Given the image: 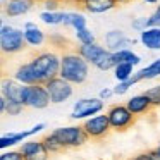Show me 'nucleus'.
<instances>
[{
	"label": "nucleus",
	"mask_w": 160,
	"mask_h": 160,
	"mask_svg": "<svg viewBox=\"0 0 160 160\" xmlns=\"http://www.w3.org/2000/svg\"><path fill=\"white\" fill-rule=\"evenodd\" d=\"M90 74V64L78 53V50L64 52L60 60V78L71 84H83Z\"/></svg>",
	"instance_id": "obj_1"
},
{
	"label": "nucleus",
	"mask_w": 160,
	"mask_h": 160,
	"mask_svg": "<svg viewBox=\"0 0 160 160\" xmlns=\"http://www.w3.org/2000/svg\"><path fill=\"white\" fill-rule=\"evenodd\" d=\"M60 60H62V55H59L57 52L45 50V52L36 53L29 62L35 67V71L38 74V78L42 79V83L45 84L47 81L60 76Z\"/></svg>",
	"instance_id": "obj_2"
},
{
	"label": "nucleus",
	"mask_w": 160,
	"mask_h": 160,
	"mask_svg": "<svg viewBox=\"0 0 160 160\" xmlns=\"http://www.w3.org/2000/svg\"><path fill=\"white\" fill-rule=\"evenodd\" d=\"M0 47L5 55H14L24 50L26 47V38L24 31L16 29L12 26H2L0 29Z\"/></svg>",
	"instance_id": "obj_3"
},
{
	"label": "nucleus",
	"mask_w": 160,
	"mask_h": 160,
	"mask_svg": "<svg viewBox=\"0 0 160 160\" xmlns=\"http://www.w3.org/2000/svg\"><path fill=\"white\" fill-rule=\"evenodd\" d=\"M21 103L24 107L40 110V108L48 107V103H52V100H50V95L47 91L45 84H31V86L22 88Z\"/></svg>",
	"instance_id": "obj_4"
},
{
	"label": "nucleus",
	"mask_w": 160,
	"mask_h": 160,
	"mask_svg": "<svg viewBox=\"0 0 160 160\" xmlns=\"http://www.w3.org/2000/svg\"><path fill=\"white\" fill-rule=\"evenodd\" d=\"M52 132L64 145V148H79L90 139L83 126H66V128H59Z\"/></svg>",
	"instance_id": "obj_5"
},
{
	"label": "nucleus",
	"mask_w": 160,
	"mask_h": 160,
	"mask_svg": "<svg viewBox=\"0 0 160 160\" xmlns=\"http://www.w3.org/2000/svg\"><path fill=\"white\" fill-rule=\"evenodd\" d=\"M107 117L110 121L112 131H128L136 122V115H132V112L121 103L110 105L107 110Z\"/></svg>",
	"instance_id": "obj_6"
},
{
	"label": "nucleus",
	"mask_w": 160,
	"mask_h": 160,
	"mask_svg": "<svg viewBox=\"0 0 160 160\" xmlns=\"http://www.w3.org/2000/svg\"><path fill=\"white\" fill-rule=\"evenodd\" d=\"M83 129L91 139H103L112 131V126L107 114H102V115H95V117L86 119L83 122Z\"/></svg>",
	"instance_id": "obj_7"
},
{
	"label": "nucleus",
	"mask_w": 160,
	"mask_h": 160,
	"mask_svg": "<svg viewBox=\"0 0 160 160\" xmlns=\"http://www.w3.org/2000/svg\"><path fill=\"white\" fill-rule=\"evenodd\" d=\"M47 91L50 95V100L52 103H62V102L69 100L72 97V84L69 81L62 79V78H53V79L47 81L45 83Z\"/></svg>",
	"instance_id": "obj_8"
},
{
	"label": "nucleus",
	"mask_w": 160,
	"mask_h": 160,
	"mask_svg": "<svg viewBox=\"0 0 160 160\" xmlns=\"http://www.w3.org/2000/svg\"><path fill=\"white\" fill-rule=\"evenodd\" d=\"M103 110V100L100 98H83L76 102L74 110L71 114L72 119H86V117H95Z\"/></svg>",
	"instance_id": "obj_9"
},
{
	"label": "nucleus",
	"mask_w": 160,
	"mask_h": 160,
	"mask_svg": "<svg viewBox=\"0 0 160 160\" xmlns=\"http://www.w3.org/2000/svg\"><path fill=\"white\" fill-rule=\"evenodd\" d=\"M21 153L24 157V160H48L50 153L47 150V146L43 145V141H26L21 145Z\"/></svg>",
	"instance_id": "obj_10"
},
{
	"label": "nucleus",
	"mask_w": 160,
	"mask_h": 160,
	"mask_svg": "<svg viewBox=\"0 0 160 160\" xmlns=\"http://www.w3.org/2000/svg\"><path fill=\"white\" fill-rule=\"evenodd\" d=\"M105 43H107V50L119 52V50H129L128 47L134 45V40H129L121 29H112L105 35Z\"/></svg>",
	"instance_id": "obj_11"
},
{
	"label": "nucleus",
	"mask_w": 160,
	"mask_h": 160,
	"mask_svg": "<svg viewBox=\"0 0 160 160\" xmlns=\"http://www.w3.org/2000/svg\"><path fill=\"white\" fill-rule=\"evenodd\" d=\"M14 79L18 83H21L22 86H31V84H43L42 79L38 78L35 67L31 66V62H26V64H21V66L16 69L14 72Z\"/></svg>",
	"instance_id": "obj_12"
},
{
	"label": "nucleus",
	"mask_w": 160,
	"mask_h": 160,
	"mask_svg": "<svg viewBox=\"0 0 160 160\" xmlns=\"http://www.w3.org/2000/svg\"><path fill=\"white\" fill-rule=\"evenodd\" d=\"M107 52H108V50L103 48L102 45H98V43L78 47V53H79V55L83 57V59L86 60L88 64H91V66H95V67L98 66V62L103 59V55H105Z\"/></svg>",
	"instance_id": "obj_13"
},
{
	"label": "nucleus",
	"mask_w": 160,
	"mask_h": 160,
	"mask_svg": "<svg viewBox=\"0 0 160 160\" xmlns=\"http://www.w3.org/2000/svg\"><path fill=\"white\" fill-rule=\"evenodd\" d=\"M42 129H45V124H36L35 128L28 129V131L14 132V134H5V136H2V138H0V148L5 150V148H9V146H12V145H18V143L24 141L26 138H29V136H33V134H36V132H40Z\"/></svg>",
	"instance_id": "obj_14"
},
{
	"label": "nucleus",
	"mask_w": 160,
	"mask_h": 160,
	"mask_svg": "<svg viewBox=\"0 0 160 160\" xmlns=\"http://www.w3.org/2000/svg\"><path fill=\"white\" fill-rule=\"evenodd\" d=\"M36 0H11L4 5V12L9 18H18V16H24L35 7Z\"/></svg>",
	"instance_id": "obj_15"
},
{
	"label": "nucleus",
	"mask_w": 160,
	"mask_h": 160,
	"mask_svg": "<svg viewBox=\"0 0 160 160\" xmlns=\"http://www.w3.org/2000/svg\"><path fill=\"white\" fill-rule=\"evenodd\" d=\"M79 7L90 14H103L117 7L115 0H81Z\"/></svg>",
	"instance_id": "obj_16"
},
{
	"label": "nucleus",
	"mask_w": 160,
	"mask_h": 160,
	"mask_svg": "<svg viewBox=\"0 0 160 160\" xmlns=\"http://www.w3.org/2000/svg\"><path fill=\"white\" fill-rule=\"evenodd\" d=\"M126 107L132 112V115L138 117V115L148 114L153 105H152V100L146 97V93H141V95H136V97L129 98V100L126 102Z\"/></svg>",
	"instance_id": "obj_17"
},
{
	"label": "nucleus",
	"mask_w": 160,
	"mask_h": 160,
	"mask_svg": "<svg viewBox=\"0 0 160 160\" xmlns=\"http://www.w3.org/2000/svg\"><path fill=\"white\" fill-rule=\"evenodd\" d=\"M22 84L16 79H4L2 81V97H5L9 102H21Z\"/></svg>",
	"instance_id": "obj_18"
},
{
	"label": "nucleus",
	"mask_w": 160,
	"mask_h": 160,
	"mask_svg": "<svg viewBox=\"0 0 160 160\" xmlns=\"http://www.w3.org/2000/svg\"><path fill=\"white\" fill-rule=\"evenodd\" d=\"M24 38H26V43L31 47H40L45 43L47 36L35 22H26L24 26Z\"/></svg>",
	"instance_id": "obj_19"
},
{
	"label": "nucleus",
	"mask_w": 160,
	"mask_h": 160,
	"mask_svg": "<svg viewBox=\"0 0 160 160\" xmlns=\"http://www.w3.org/2000/svg\"><path fill=\"white\" fill-rule=\"evenodd\" d=\"M139 42L150 50H160V28H148L139 33Z\"/></svg>",
	"instance_id": "obj_20"
},
{
	"label": "nucleus",
	"mask_w": 160,
	"mask_h": 160,
	"mask_svg": "<svg viewBox=\"0 0 160 160\" xmlns=\"http://www.w3.org/2000/svg\"><path fill=\"white\" fill-rule=\"evenodd\" d=\"M160 76V59L153 60L150 66H146L145 69L138 71V72L132 76V81L138 83V81H143V79H153V78H158Z\"/></svg>",
	"instance_id": "obj_21"
},
{
	"label": "nucleus",
	"mask_w": 160,
	"mask_h": 160,
	"mask_svg": "<svg viewBox=\"0 0 160 160\" xmlns=\"http://www.w3.org/2000/svg\"><path fill=\"white\" fill-rule=\"evenodd\" d=\"M64 26H71L76 31H79V29L86 28V18L83 14H79V12H66V16H64Z\"/></svg>",
	"instance_id": "obj_22"
},
{
	"label": "nucleus",
	"mask_w": 160,
	"mask_h": 160,
	"mask_svg": "<svg viewBox=\"0 0 160 160\" xmlns=\"http://www.w3.org/2000/svg\"><path fill=\"white\" fill-rule=\"evenodd\" d=\"M132 67L134 66H131V64H128V62H121V64H117L115 66V69H114V76H115V79L119 81V83H124V81H129V79H132Z\"/></svg>",
	"instance_id": "obj_23"
},
{
	"label": "nucleus",
	"mask_w": 160,
	"mask_h": 160,
	"mask_svg": "<svg viewBox=\"0 0 160 160\" xmlns=\"http://www.w3.org/2000/svg\"><path fill=\"white\" fill-rule=\"evenodd\" d=\"M42 141H43V145L47 146V150H48V153L52 155V153H60V152H64V145L59 141V139L55 138V134L53 132H50V134H45L42 138Z\"/></svg>",
	"instance_id": "obj_24"
},
{
	"label": "nucleus",
	"mask_w": 160,
	"mask_h": 160,
	"mask_svg": "<svg viewBox=\"0 0 160 160\" xmlns=\"http://www.w3.org/2000/svg\"><path fill=\"white\" fill-rule=\"evenodd\" d=\"M114 55H115V60H117V64L128 62V64H131V66H138V64L141 62L139 55L132 53L131 50H119V52H114Z\"/></svg>",
	"instance_id": "obj_25"
},
{
	"label": "nucleus",
	"mask_w": 160,
	"mask_h": 160,
	"mask_svg": "<svg viewBox=\"0 0 160 160\" xmlns=\"http://www.w3.org/2000/svg\"><path fill=\"white\" fill-rule=\"evenodd\" d=\"M64 16L66 12H42L40 14V19H42L45 24L50 26H57V24H64Z\"/></svg>",
	"instance_id": "obj_26"
},
{
	"label": "nucleus",
	"mask_w": 160,
	"mask_h": 160,
	"mask_svg": "<svg viewBox=\"0 0 160 160\" xmlns=\"http://www.w3.org/2000/svg\"><path fill=\"white\" fill-rule=\"evenodd\" d=\"M76 38H78V42H79L81 45H93V43H97V42H95L93 31H91V29H88V28L76 31Z\"/></svg>",
	"instance_id": "obj_27"
},
{
	"label": "nucleus",
	"mask_w": 160,
	"mask_h": 160,
	"mask_svg": "<svg viewBox=\"0 0 160 160\" xmlns=\"http://www.w3.org/2000/svg\"><path fill=\"white\" fill-rule=\"evenodd\" d=\"M145 93H146V97L152 100V105H153V107H160V84H157V86L146 90Z\"/></svg>",
	"instance_id": "obj_28"
},
{
	"label": "nucleus",
	"mask_w": 160,
	"mask_h": 160,
	"mask_svg": "<svg viewBox=\"0 0 160 160\" xmlns=\"http://www.w3.org/2000/svg\"><path fill=\"white\" fill-rule=\"evenodd\" d=\"M50 43H52L55 48H67V47H71L69 40L62 35H52L50 36Z\"/></svg>",
	"instance_id": "obj_29"
},
{
	"label": "nucleus",
	"mask_w": 160,
	"mask_h": 160,
	"mask_svg": "<svg viewBox=\"0 0 160 160\" xmlns=\"http://www.w3.org/2000/svg\"><path fill=\"white\" fill-rule=\"evenodd\" d=\"M150 28V19L148 18H138L132 21V29H136V31L143 33L145 29Z\"/></svg>",
	"instance_id": "obj_30"
},
{
	"label": "nucleus",
	"mask_w": 160,
	"mask_h": 160,
	"mask_svg": "<svg viewBox=\"0 0 160 160\" xmlns=\"http://www.w3.org/2000/svg\"><path fill=\"white\" fill-rule=\"evenodd\" d=\"M0 160H24L21 150H9L0 155Z\"/></svg>",
	"instance_id": "obj_31"
},
{
	"label": "nucleus",
	"mask_w": 160,
	"mask_h": 160,
	"mask_svg": "<svg viewBox=\"0 0 160 160\" xmlns=\"http://www.w3.org/2000/svg\"><path fill=\"white\" fill-rule=\"evenodd\" d=\"M22 108H24V105H22L21 102H9L7 103V112H5V114L7 115H19L22 112Z\"/></svg>",
	"instance_id": "obj_32"
},
{
	"label": "nucleus",
	"mask_w": 160,
	"mask_h": 160,
	"mask_svg": "<svg viewBox=\"0 0 160 160\" xmlns=\"http://www.w3.org/2000/svg\"><path fill=\"white\" fill-rule=\"evenodd\" d=\"M62 0H45L43 2V7L47 12H59V7L62 5Z\"/></svg>",
	"instance_id": "obj_33"
},
{
	"label": "nucleus",
	"mask_w": 160,
	"mask_h": 160,
	"mask_svg": "<svg viewBox=\"0 0 160 160\" xmlns=\"http://www.w3.org/2000/svg\"><path fill=\"white\" fill-rule=\"evenodd\" d=\"M132 84H136L132 79H129V81H124V83H119L117 86L114 88V95H124V93H128V90L132 86Z\"/></svg>",
	"instance_id": "obj_34"
},
{
	"label": "nucleus",
	"mask_w": 160,
	"mask_h": 160,
	"mask_svg": "<svg viewBox=\"0 0 160 160\" xmlns=\"http://www.w3.org/2000/svg\"><path fill=\"white\" fill-rule=\"evenodd\" d=\"M148 19H150V28H160V5L155 9V12Z\"/></svg>",
	"instance_id": "obj_35"
},
{
	"label": "nucleus",
	"mask_w": 160,
	"mask_h": 160,
	"mask_svg": "<svg viewBox=\"0 0 160 160\" xmlns=\"http://www.w3.org/2000/svg\"><path fill=\"white\" fill-rule=\"evenodd\" d=\"M131 160H155L152 155V152H143V153H138L136 157H132Z\"/></svg>",
	"instance_id": "obj_36"
},
{
	"label": "nucleus",
	"mask_w": 160,
	"mask_h": 160,
	"mask_svg": "<svg viewBox=\"0 0 160 160\" xmlns=\"http://www.w3.org/2000/svg\"><path fill=\"white\" fill-rule=\"evenodd\" d=\"M112 95H114V90H110V88H103V90L100 91V100H108Z\"/></svg>",
	"instance_id": "obj_37"
},
{
	"label": "nucleus",
	"mask_w": 160,
	"mask_h": 160,
	"mask_svg": "<svg viewBox=\"0 0 160 160\" xmlns=\"http://www.w3.org/2000/svg\"><path fill=\"white\" fill-rule=\"evenodd\" d=\"M7 103H9L7 98L0 97V112H2V114H5V112H7Z\"/></svg>",
	"instance_id": "obj_38"
},
{
	"label": "nucleus",
	"mask_w": 160,
	"mask_h": 160,
	"mask_svg": "<svg viewBox=\"0 0 160 160\" xmlns=\"http://www.w3.org/2000/svg\"><path fill=\"white\" fill-rule=\"evenodd\" d=\"M152 155H153V158H155V160H160V145L157 146L155 150H152Z\"/></svg>",
	"instance_id": "obj_39"
},
{
	"label": "nucleus",
	"mask_w": 160,
	"mask_h": 160,
	"mask_svg": "<svg viewBox=\"0 0 160 160\" xmlns=\"http://www.w3.org/2000/svg\"><path fill=\"white\" fill-rule=\"evenodd\" d=\"M64 4H69V5H79L81 0H62Z\"/></svg>",
	"instance_id": "obj_40"
},
{
	"label": "nucleus",
	"mask_w": 160,
	"mask_h": 160,
	"mask_svg": "<svg viewBox=\"0 0 160 160\" xmlns=\"http://www.w3.org/2000/svg\"><path fill=\"white\" fill-rule=\"evenodd\" d=\"M115 2H117V5H124V4H129L131 0H115Z\"/></svg>",
	"instance_id": "obj_41"
},
{
	"label": "nucleus",
	"mask_w": 160,
	"mask_h": 160,
	"mask_svg": "<svg viewBox=\"0 0 160 160\" xmlns=\"http://www.w3.org/2000/svg\"><path fill=\"white\" fill-rule=\"evenodd\" d=\"M146 4H157V2H158V0H145Z\"/></svg>",
	"instance_id": "obj_42"
},
{
	"label": "nucleus",
	"mask_w": 160,
	"mask_h": 160,
	"mask_svg": "<svg viewBox=\"0 0 160 160\" xmlns=\"http://www.w3.org/2000/svg\"><path fill=\"white\" fill-rule=\"evenodd\" d=\"M5 2H11V0H5Z\"/></svg>",
	"instance_id": "obj_43"
},
{
	"label": "nucleus",
	"mask_w": 160,
	"mask_h": 160,
	"mask_svg": "<svg viewBox=\"0 0 160 160\" xmlns=\"http://www.w3.org/2000/svg\"><path fill=\"white\" fill-rule=\"evenodd\" d=\"M42 2H45V0H42Z\"/></svg>",
	"instance_id": "obj_44"
}]
</instances>
